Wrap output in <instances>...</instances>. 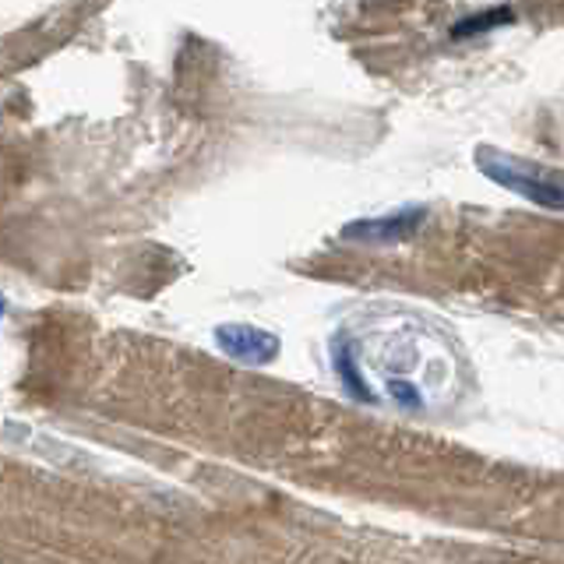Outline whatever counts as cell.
Returning a JSON list of instances; mask_svg holds the SVG:
<instances>
[{"label":"cell","instance_id":"5","mask_svg":"<svg viewBox=\"0 0 564 564\" xmlns=\"http://www.w3.org/2000/svg\"><path fill=\"white\" fill-rule=\"evenodd\" d=\"M511 22H516V8H490V11L463 18V22L452 29V40H469V35H480V32H490L498 25H511Z\"/></svg>","mask_w":564,"mask_h":564},{"label":"cell","instance_id":"6","mask_svg":"<svg viewBox=\"0 0 564 564\" xmlns=\"http://www.w3.org/2000/svg\"><path fill=\"white\" fill-rule=\"evenodd\" d=\"M388 395H392L399 405L405 410H423V399H420V388L413 381H402V378H392L388 381Z\"/></svg>","mask_w":564,"mask_h":564},{"label":"cell","instance_id":"1","mask_svg":"<svg viewBox=\"0 0 564 564\" xmlns=\"http://www.w3.org/2000/svg\"><path fill=\"white\" fill-rule=\"evenodd\" d=\"M476 166L505 191H516L522 194L525 202H533L540 208H564V187L554 184L551 176L540 173L536 166H525V163H516L511 155H501L498 149H476Z\"/></svg>","mask_w":564,"mask_h":564},{"label":"cell","instance_id":"4","mask_svg":"<svg viewBox=\"0 0 564 564\" xmlns=\"http://www.w3.org/2000/svg\"><path fill=\"white\" fill-rule=\"evenodd\" d=\"M335 370H339L343 384L349 388L352 399H364V402H375V392H370V384L364 381V375L357 370V360H352V346L349 339H339L335 343Z\"/></svg>","mask_w":564,"mask_h":564},{"label":"cell","instance_id":"2","mask_svg":"<svg viewBox=\"0 0 564 564\" xmlns=\"http://www.w3.org/2000/svg\"><path fill=\"white\" fill-rule=\"evenodd\" d=\"M216 343L226 357L247 367H264L279 357V335L254 328V325H223L216 328Z\"/></svg>","mask_w":564,"mask_h":564},{"label":"cell","instance_id":"3","mask_svg":"<svg viewBox=\"0 0 564 564\" xmlns=\"http://www.w3.org/2000/svg\"><path fill=\"white\" fill-rule=\"evenodd\" d=\"M423 219H427V208H402V212H395V216L349 223L343 229V237L364 240V243H395V240H405L410 234H416Z\"/></svg>","mask_w":564,"mask_h":564}]
</instances>
